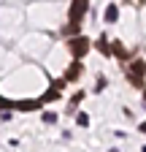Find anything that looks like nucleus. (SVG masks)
Wrapping results in <instances>:
<instances>
[{
	"label": "nucleus",
	"instance_id": "obj_4",
	"mask_svg": "<svg viewBox=\"0 0 146 152\" xmlns=\"http://www.w3.org/2000/svg\"><path fill=\"white\" fill-rule=\"evenodd\" d=\"M43 122H57V114H51V111H46V114H43Z\"/></svg>",
	"mask_w": 146,
	"mask_h": 152
},
{
	"label": "nucleus",
	"instance_id": "obj_1",
	"mask_svg": "<svg viewBox=\"0 0 146 152\" xmlns=\"http://www.w3.org/2000/svg\"><path fill=\"white\" fill-rule=\"evenodd\" d=\"M143 73H146V65H143L141 60H135V63L130 65V79H141Z\"/></svg>",
	"mask_w": 146,
	"mask_h": 152
},
{
	"label": "nucleus",
	"instance_id": "obj_3",
	"mask_svg": "<svg viewBox=\"0 0 146 152\" xmlns=\"http://www.w3.org/2000/svg\"><path fill=\"white\" fill-rule=\"evenodd\" d=\"M116 16H119V8L111 3V6L106 8V22H116Z\"/></svg>",
	"mask_w": 146,
	"mask_h": 152
},
{
	"label": "nucleus",
	"instance_id": "obj_5",
	"mask_svg": "<svg viewBox=\"0 0 146 152\" xmlns=\"http://www.w3.org/2000/svg\"><path fill=\"white\" fill-rule=\"evenodd\" d=\"M76 122H79V125H87L89 120H87V114H79V117H76Z\"/></svg>",
	"mask_w": 146,
	"mask_h": 152
},
{
	"label": "nucleus",
	"instance_id": "obj_6",
	"mask_svg": "<svg viewBox=\"0 0 146 152\" xmlns=\"http://www.w3.org/2000/svg\"><path fill=\"white\" fill-rule=\"evenodd\" d=\"M141 130H143V133H146V122H141Z\"/></svg>",
	"mask_w": 146,
	"mask_h": 152
},
{
	"label": "nucleus",
	"instance_id": "obj_2",
	"mask_svg": "<svg viewBox=\"0 0 146 152\" xmlns=\"http://www.w3.org/2000/svg\"><path fill=\"white\" fill-rule=\"evenodd\" d=\"M70 52H73V54H84V52H87V38H73Z\"/></svg>",
	"mask_w": 146,
	"mask_h": 152
}]
</instances>
